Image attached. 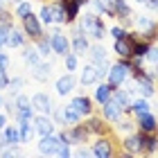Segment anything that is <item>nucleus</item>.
I'll return each instance as SVG.
<instances>
[{"instance_id":"nucleus-1","label":"nucleus","mask_w":158,"mask_h":158,"mask_svg":"<svg viewBox=\"0 0 158 158\" xmlns=\"http://www.w3.org/2000/svg\"><path fill=\"white\" fill-rule=\"evenodd\" d=\"M79 27H81V30H84L86 34L95 36V39H104V36H106V30H104L102 18H99V16H95V14H86Z\"/></svg>"},{"instance_id":"nucleus-2","label":"nucleus","mask_w":158,"mask_h":158,"mask_svg":"<svg viewBox=\"0 0 158 158\" xmlns=\"http://www.w3.org/2000/svg\"><path fill=\"white\" fill-rule=\"evenodd\" d=\"M135 66L133 63H129V61H120L115 63L111 70H109V84L113 86V88H118L120 84H124V79H127V73L129 70H133Z\"/></svg>"},{"instance_id":"nucleus-3","label":"nucleus","mask_w":158,"mask_h":158,"mask_svg":"<svg viewBox=\"0 0 158 158\" xmlns=\"http://www.w3.org/2000/svg\"><path fill=\"white\" fill-rule=\"evenodd\" d=\"M63 142V135H54V133H48V135H41V142H39V152L43 156H56L59 152V145Z\"/></svg>"},{"instance_id":"nucleus-4","label":"nucleus","mask_w":158,"mask_h":158,"mask_svg":"<svg viewBox=\"0 0 158 158\" xmlns=\"http://www.w3.org/2000/svg\"><path fill=\"white\" fill-rule=\"evenodd\" d=\"M30 102H32V109L43 113V115H50V113H52V99H50L45 93H34Z\"/></svg>"},{"instance_id":"nucleus-5","label":"nucleus","mask_w":158,"mask_h":158,"mask_svg":"<svg viewBox=\"0 0 158 158\" xmlns=\"http://www.w3.org/2000/svg\"><path fill=\"white\" fill-rule=\"evenodd\" d=\"M23 32L27 34V36H32V39H39L41 34H43V30H41V20L34 16L32 11L23 18Z\"/></svg>"},{"instance_id":"nucleus-6","label":"nucleus","mask_w":158,"mask_h":158,"mask_svg":"<svg viewBox=\"0 0 158 158\" xmlns=\"http://www.w3.org/2000/svg\"><path fill=\"white\" fill-rule=\"evenodd\" d=\"M50 43H52V52L59 54V56H66L70 52V43H68V39L63 36L61 32H54L52 36H50Z\"/></svg>"},{"instance_id":"nucleus-7","label":"nucleus","mask_w":158,"mask_h":158,"mask_svg":"<svg viewBox=\"0 0 158 158\" xmlns=\"http://www.w3.org/2000/svg\"><path fill=\"white\" fill-rule=\"evenodd\" d=\"M75 86H77L75 75H73V73H66L63 77L56 79V86H54V88H56V93H59V95H68V93L73 90Z\"/></svg>"},{"instance_id":"nucleus-8","label":"nucleus","mask_w":158,"mask_h":158,"mask_svg":"<svg viewBox=\"0 0 158 158\" xmlns=\"http://www.w3.org/2000/svg\"><path fill=\"white\" fill-rule=\"evenodd\" d=\"M34 131H36L39 135H48V133H54V122L50 120L48 115H41L34 118Z\"/></svg>"},{"instance_id":"nucleus-9","label":"nucleus","mask_w":158,"mask_h":158,"mask_svg":"<svg viewBox=\"0 0 158 158\" xmlns=\"http://www.w3.org/2000/svg\"><path fill=\"white\" fill-rule=\"evenodd\" d=\"M133 39H129V36H124V39H115V45H113V50L122 56V59H127V56H133Z\"/></svg>"},{"instance_id":"nucleus-10","label":"nucleus","mask_w":158,"mask_h":158,"mask_svg":"<svg viewBox=\"0 0 158 158\" xmlns=\"http://www.w3.org/2000/svg\"><path fill=\"white\" fill-rule=\"evenodd\" d=\"M135 27L149 39V36H154V32H156V20L149 18V16H138L135 18Z\"/></svg>"},{"instance_id":"nucleus-11","label":"nucleus","mask_w":158,"mask_h":158,"mask_svg":"<svg viewBox=\"0 0 158 158\" xmlns=\"http://www.w3.org/2000/svg\"><path fill=\"white\" fill-rule=\"evenodd\" d=\"M61 135L68 142H84L86 140V129L84 127H77V124H70V129H68V131H63Z\"/></svg>"},{"instance_id":"nucleus-12","label":"nucleus","mask_w":158,"mask_h":158,"mask_svg":"<svg viewBox=\"0 0 158 158\" xmlns=\"http://www.w3.org/2000/svg\"><path fill=\"white\" fill-rule=\"evenodd\" d=\"M70 106L79 113V115H90V111H93V106H90V99L86 97V95H79L75 97L73 102H70Z\"/></svg>"},{"instance_id":"nucleus-13","label":"nucleus","mask_w":158,"mask_h":158,"mask_svg":"<svg viewBox=\"0 0 158 158\" xmlns=\"http://www.w3.org/2000/svg\"><path fill=\"white\" fill-rule=\"evenodd\" d=\"M99 79V70H97V66L95 63H90V66H84V70H81V81L84 86H88V84H95Z\"/></svg>"},{"instance_id":"nucleus-14","label":"nucleus","mask_w":158,"mask_h":158,"mask_svg":"<svg viewBox=\"0 0 158 158\" xmlns=\"http://www.w3.org/2000/svg\"><path fill=\"white\" fill-rule=\"evenodd\" d=\"M138 127H140V131H145V133H154L156 131V118L152 115V111L138 115Z\"/></svg>"},{"instance_id":"nucleus-15","label":"nucleus","mask_w":158,"mask_h":158,"mask_svg":"<svg viewBox=\"0 0 158 158\" xmlns=\"http://www.w3.org/2000/svg\"><path fill=\"white\" fill-rule=\"evenodd\" d=\"M50 73H52V66H50V63L39 61L36 66H32V77L36 79V81H48Z\"/></svg>"},{"instance_id":"nucleus-16","label":"nucleus","mask_w":158,"mask_h":158,"mask_svg":"<svg viewBox=\"0 0 158 158\" xmlns=\"http://www.w3.org/2000/svg\"><path fill=\"white\" fill-rule=\"evenodd\" d=\"M120 115H122V109L113 99H106L104 102V118L111 120V122H120Z\"/></svg>"},{"instance_id":"nucleus-17","label":"nucleus","mask_w":158,"mask_h":158,"mask_svg":"<svg viewBox=\"0 0 158 158\" xmlns=\"http://www.w3.org/2000/svg\"><path fill=\"white\" fill-rule=\"evenodd\" d=\"M73 52H75V54L88 52V41H86V36H84V30H81V27H77V34H75V41H73Z\"/></svg>"},{"instance_id":"nucleus-18","label":"nucleus","mask_w":158,"mask_h":158,"mask_svg":"<svg viewBox=\"0 0 158 158\" xmlns=\"http://www.w3.org/2000/svg\"><path fill=\"white\" fill-rule=\"evenodd\" d=\"M122 145H124V152L131 154V156H135V154L142 152V140H140V135H129Z\"/></svg>"},{"instance_id":"nucleus-19","label":"nucleus","mask_w":158,"mask_h":158,"mask_svg":"<svg viewBox=\"0 0 158 158\" xmlns=\"http://www.w3.org/2000/svg\"><path fill=\"white\" fill-rule=\"evenodd\" d=\"M93 156H97V158H109L111 154H113V149H111V145H109V140H97L95 145H93V152H90Z\"/></svg>"},{"instance_id":"nucleus-20","label":"nucleus","mask_w":158,"mask_h":158,"mask_svg":"<svg viewBox=\"0 0 158 158\" xmlns=\"http://www.w3.org/2000/svg\"><path fill=\"white\" fill-rule=\"evenodd\" d=\"M79 118L81 115H79L73 106H66V109H61L59 113H56V120H63V122H68V124H77Z\"/></svg>"},{"instance_id":"nucleus-21","label":"nucleus","mask_w":158,"mask_h":158,"mask_svg":"<svg viewBox=\"0 0 158 158\" xmlns=\"http://www.w3.org/2000/svg\"><path fill=\"white\" fill-rule=\"evenodd\" d=\"M2 142L5 145H20V133L16 127H5L2 129Z\"/></svg>"},{"instance_id":"nucleus-22","label":"nucleus","mask_w":158,"mask_h":158,"mask_svg":"<svg viewBox=\"0 0 158 158\" xmlns=\"http://www.w3.org/2000/svg\"><path fill=\"white\" fill-rule=\"evenodd\" d=\"M111 99L120 106L122 111L131 106V97H129V93H127V90H115V93H111Z\"/></svg>"},{"instance_id":"nucleus-23","label":"nucleus","mask_w":158,"mask_h":158,"mask_svg":"<svg viewBox=\"0 0 158 158\" xmlns=\"http://www.w3.org/2000/svg\"><path fill=\"white\" fill-rule=\"evenodd\" d=\"M18 133H20V145H23V142H30V140H32V135H34V127L30 124V120H23V122H20Z\"/></svg>"},{"instance_id":"nucleus-24","label":"nucleus","mask_w":158,"mask_h":158,"mask_svg":"<svg viewBox=\"0 0 158 158\" xmlns=\"http://www.w3.org/2000/svg\"><path fill=\"white\" fill-rule=\"evenodd\" d=\"M140 140H142V152H147V154H152V152H156V147H158V140L154 138L152 133H145V131H142V135H140Z\"/></svg>"},{"instance_id":"nucleus-25","label":"nucleus","mask_w":158,"mask_h":158,"mask_svg":"<svg viewBox=\"0 0 158 158\" xmlns=\"http://www.w3.org/2000/svg\"><path fill=\"white\" fill-rule=\"evenodd\" d=\"M111 93H113V86H111V84H99L97 90H95V99L104 104L106 99H111Z\"/></svg>"},{"instance_id":"nucleus-26","label":"nucleus","mask_w":158,"mask_h":158,"mask_svg":"<svg viewBox=\"0 0 158 158\" xmlns=\"http://www.w3.org/2000/svg\"><path fill=\"white\" fill-rule=\"evenodd\" d=\"M113 16H122V18H129L131 16V9L124 0H113Z\"/></svg>"},{"instance_id":"nucleus-27","label":"nucleus","mask_w":158,"mask_h":158,"mask_svg":"<svg viewBox=\"0 0 158 158\" xmlns=\"http://www.w3.org/2000/svg\"><path fill=\"white\" fill-rule=\"evenodd\" d=\"M23 86H25L23 77H14V79H9V84H7V90L11 93V97H16L18 93H23Z\"/></svg>"},{"instance_id":"nucleus-28","label":"nucleus","mask_w":158,"mask_h":158,"mask_svg":"<svg viewBox=\"0 0 158 158\" xmlns=\"http://www.w3.org/2000/svg\"><path fill=\"white\" fill-rule=\"evenodd\" d=\"M52 16H54V23H66V5L61 0L52 5Z\"/></svg>"},{"instance_id":"nucleus-29","label":"nucleus","mask_w":158,"mask_h":158,"mask_svg":"<svg viewBox=\"0 0 158 158\" xmlns=\"http://www.w3.org/2000/svg\"><path fill=\"white\" fill-rule=\"evenodd\" d=\"M23 59H25V63H30V66H36V63L41 61V54H39L36 48H25Z\"/></svg>"},{"instance_id":"nucleus-30","label":"nucleus","mask_w":158,"mask_h":158,"mask_svg":"<svg viewBox=\"0 0 158 158\" xmlns=\"http://www.w3.org/2000/svg\"><path fill=\"white\" fill-rule=\"evenodd\" d=\"M25 43V34H20V32H16L11 27V32H9V39H7V45L9 48H20Z\"/></svg>"},{"instance_id":"nucleus-31","label":"nucleus","mask_w":158,"mask_h":158,"mask_svg":"<svg viewBox=\"0 0 158 158\" xmlns=\"http://www.w3.org/2000/svg\"><path fill=\"white\" fill-rule=\"evenodd\" d=\"M36 50H39L41 56H48L50 52H52V43H50V39L39 36V39H36Z\"/></svg>"},{"instance_id":"nucleus-32","label":"nucleus","mask_w":158,"mask_h":158,"mask_svg":"<svg viewBox=\"0 0 158 158\" xmlns=\"http://www.w3.org/2000/svg\"><path fill=\"white\" fill-rule=\"evenodd\" d=\"M135 115H142V113H149V102L147 99H135V102H131V106H129Z\"/></svg>"},{"instance_id":"nucleus-33","label":"nucleus","mask_w":158,"mask_h":158,"mask_svg":"<svg viewBox=\"0 0 158 158\" xmlns=\"http://www.w3.org/2000/svg\"><path fill=\"white\" fill-rule=\"evenodd\" d=\"M90 59H93V63H95V66L104 63V61H106V52H104V48H102V45H95V48L90 50Z\"/></svg>"},{"instance_id":"nucleus-34","label":"nucleus","mask_w":158,"mask_h":158,"mask_svg":"<svg viewBox=\"0 0 158 158\" xmlns=\"http://www.w3.org/2000/svg\"><path fill=\"white\" fill-rule=\"evenodd\" d=\"M41 23H45V25H52V23H54L52 5H43V7H41Z\"/></svg>"},{"instance_id":"nucleus-35","label":"nucleus","mask_w":158,"mask_h":158,"mask_svg":"<svg viewBox=\"0 0 158 158\" xmlns=\"http://www.w3.org/2000/svg\"><path fill=\"white\" fill-rule=\"evenodd\" d=\"M14 113H16V118H18V122H23V120H34V109H32V106H25V109H16V111H14Z\"/></svg>"},{"instance_id":"nucleus-36","label":"nucleus","mask_w":158,"mask_h":158,"mask_svg":"<svg viewBox=\"0 0 158 158\" xmlns=\"http://www.w3.org/2000/svg\"><path fill=\"white\" fill-rule=\"evenodd\" d=\"M149 50V43L147 41H140V43H133V56H145Z\"/></svg>"},{"instance_id":"nucleus-37","label":"nucleus","mask_w":158,"mask_h":158,"mask_svg":"<svg viewBox=\"0 0 158 158\" xmlns=\"http://www.w3.org/2000/svg\"><path fill=\"white\" fill-rule=\"evenodd\" d=\"M30 11H32V5H30V2H18V5H16V16H18L20 20H23Z\"/></svg>"},{"instance_id":"nucleus-38","label":"nucleus","mask_w":158,"mask_h":158,"mask_svg":"<svg viewBox=\"0 0 158 158\" xmlns=\"http://www.w3.org/2000/svg\"><path fill=\"white\" fill-rule=\"evenodd\" d=\"M9 32H11V25H5V23H0V48H5V45H7Z\"/></svg>"},{"instance_id":"nucleus-39","label":"nucleus","mask_w":158,"mask_h":158,"mask_svg":"<svg viewBox=\"0 0 158 158\" xmlns=\"http://www.w3.org/2000/svg\"><path fill=\"white\" fill-rule=\"evenodd\" d=\"M86 131H93V133H99V131H104V124H102V120H90L88 124H86Z\"/></svg>"},{"instance_id":"nucleus-40","label":"nucleus","mask_w":158,"mask_h":158,"mask_svg":"<svg viewBox=\"0 0 158 158\" xmlns=\"http://www.w3.org/2000/svg\"><path fill=\"white\" fill-rule=\"evenodd\" d=\"M7 70H9V56H7V52H2V48H0V75H5Z\"/></svg>"},{"instance_id":"nucleus-41","label":"nucleus","mask_w":158,"mask_h":158,"mask_svg":"<svg viewBox=\"0 0 158 158\" xmlns=\"http://www.w3.org/2000/svg\"><path fill=\"white\" fill-rule=\"evenodd\" d=\"M66 68H68V73H73V70H77V54H66Z\"/></svg>"},{"instance_id":"nucleus-42","label":"nucleus","mask_w":158,"mask_h":158,"mask_svg":"<svg viewBox=\"0 0 158 158\" xmlns=\"http://www.w3.org/2000/svg\"><path fill=\"white\" fill-rule=\"evenodd\" d=\"M56 156H61V158H68L70 156V147H68V140L63 138V142L59 145V152H56Z\"/></svg>"},{"instance_id":"nucleus-43","label":"nucleus","mask_w":158,"mask_h":158,"mask_svg":"<svg viewBox=\"0 0 158 158\" xmlns=\"http://www.w3.org/2000/svg\"><path fill=\"white\" fill-rule=\"evenodd\" d=\"M145 56H147L152 63H156V66H158V48H152V45H149V50H147Z\"/></svg>"},{"instance_id":"nucleus-44","label":"nucleus","mask_w":158,"mask_h":158,"mask_svg":"<svg viewBox=\"0 0 158 158\" xmlns=\"http://www.w3.org/2000/svg\"><path fill=\"white\" fill-rule=\"evenodd\" d=\"M111 34H113V39H124V36H129L127 30H122V27H113Z\"/></svg>"},{"instance_id":"nucleus-45","label":"nucleus","mask_w":158,"mask_h":158,"mask_svg":"<svg viewBox=\"0 0 158 158\" xmlns=\"http://www.w3.org/2000/svg\"><path fill=\"white\" fill-rule=\"evenodd\" d=\"M145 5L149 7V9H154V11H158V0H147Z\"/></svg>"},{"instance_id":"nucleus-46","label":"nucleus","mask_w":158,"mask_h":158,"mask_svg":"<svg viewBox=\"0 0 158 158\" xmlns=\"http://www.w3.org/2000/svg\"><path fill=\"white\" fill-rule=\"evenodd\" d=\"M77 156H90V152H88V149H86V147H81V149H77Z\"/></svg>"},{"instance_id":"nucleus-47","label":"nucleus","mask_w":158,"mask_h":158,"mask_svg":"<svg viewBox=\"0 0 158 158\" xmlns=\"http://www.w3.org/2000/svg\"><path fill=\"white\" fill-rule=\"evenodd\" d=\"M122 131H131V129H133V124H131V122H122Z\"/></svg>"},{"instance_id":"nucleus-48","label":"nucleus","mask_w":158,"mask_h":158,"mask_svg":"<svg viewBox=\"0 0 158 158\" xmlns=\"http://www.w3.org/2000/svg\"><path fill=\"white\" fill-rule=\"evenodd\" d=\"M5 127H7V118H5V115H0V131H2Z\"/></svg>"},{"instance_id":"nucleus-49","label":"nucleus","mask_w":158,"mask_h":158,"mask_svg":"<svg viewBox=\"0 0 158 158\" xmlns=\"http://www.w3.org/2000/svg\"><path fill=\"white\" fill-rule=\"evenodd\" d=\"M2 104H5V102H2V95H0V106H2Z\"/></svg>"},{"instance_id":"nucleus-50","label":"nucleus","mask_w":158,"mask_h":158,"mask_svg":"<svg viewBox=\"0 0 158 158\" xmlns=\"http://www.w3.org/2000/svg\"><path fill=\"white\" fill-rule=\"evenodd\" d=\"M138 2H147V0H138Z\"/></svg>"},{"instance_id":"nucleus-51","label":"nucleus","mask_w":158,"mask_h":158,"mask_svg":"<svg viewBox=\"0 0 158 158\" xmlns=\"http://www.w3.org/2000/svg\"><path fill=\"white\" fill-rule=\"evenodd\" d=\"M156 77H158V70H156Z\"/></svg>"},{"instance_id":"nucleus-52","label":"nucleus","mask_w":158,"mask_h":158,"mask_svg":"<svg viewBox=\"0 0 158 158\" xmlns=\"http://www.w3.org/2000/svg\"><path fill=\"white\" fill-rule=\"evenodd\" d=\"M7 2H11V0H7Z\"/></svg>"},{"instance_id":"nucleus-53","label":"nucleus","mask_w":158,"mask_h":158,"mask_svg":"<svg viewBox=\"0 0 158 158\" xmlns=\"http://www.w3.org/2000/svg\"><path fill=\"white\" fill-rule=\"evenodd\" d=\"M0 11H2V7H0Z\"/></svg>"}]
</instances>
